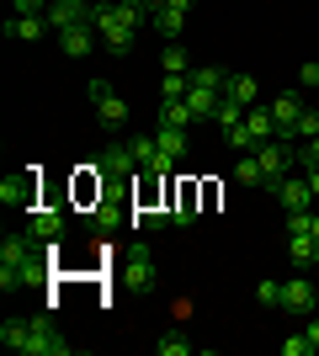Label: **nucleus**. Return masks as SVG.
Here are the masks:
<instances>
[{
  "label": "nucleus",
  "mask_w": 319,
  "mask_h": 356,
  "mask_svg": "<svg viewBox=\"0 0 319 356\" xmlns=\"http://www.w3.org/2000/svg\"><path fill=\"white\" fill-rule=\"evenodd\" d=\"M314 239H319V213H314Z\"/></svg>",
  "instance_id": "obj_40"
},
{
  "label": "nucleus",
  "mask_w": 319,
  "mask_h": 356,
  "mask_svg": "<svg viewBox=\"0 0 319 356\" xmlns=\"http://www.w3.org/2000/svg\"><path fill=\"white\" fill-rule=\"evenodd\" d=\"M245 134L256 138V144L277 138V118H272V106H250V112H245Z\"/></svg>",
  "instance_id": "obj_14"
},
{
  "label": "nucleus",
  "mask_w": 319,
  "mask_h": 356,
  "mask_svg": "<svg viewBox=\"0 0 319 356\" xmlns=\"http://www.w3.org/2000/svg\"><path fill=\"white\" fill-rule=\"evenodd\" d=\"M96 223H101V229H117V223H122V208H117V202H96Z\"/></svg>",
  "instance_id": "obj_31"
},
{
  "label": "nucleus",
  "mask_w": 319,
  "mask_h": 356,
  "mask_svg": "<svg viewBox=\"0 0 319 356\" xmlns=\"http://www.w3.org/2000/svg\"><path fill=\"white\" fill-rule=\"evenodd\" d=\"M27 356H69V341L48 319H32V335H27Z\"/></svg>",
  "instance_id": "obj_6"
},
{
  "label": "nucleus",
  "mask_w": 319,
  "mask_h": 356,
  "mask_svg": "<svg viewBox=\"0 0 319 356\" xmlns=\"http://www.w3.org/2000/svg\"><path fill=\"white\" fill-rule=\"evenodd\" d=\"M224 96H234L240 106H256L261 80H256V74H229V80H224Z\"/></svg>",
  "instance_id": "obj_15"
},
{
  "label": "nucleus",
  "mask_w": 319,
  "mask_h": 356,
  "mask_svg": "<svg viewBox=\"0 0 319 356\" xmlns=\"http://www.w3.org/2000/svg\"><path fill=\"white\" fill-rule=\"evenodd\" d=\"M192 106H186V96L181 102H160V122H154V128H192Z\"/></svg>",
  "instance_id": "obj_17"
},
{
  "label": "nucleus",
  "mask_w": 319,
  "mask_h": 356,
  "mask_svg": "<svg viewBox=\"0 0 319 356\" xmlns=\"http://www.w3.org/2000/svg\"><path fill=\"white\" fill-rule=\"evenodd\" d=\"M48 16H11L6 22V38H16V43H32V38H48Z\"/></svg>",
  "instance_id": "obj_13"
},
{
  "label": "nucleus",
  "mask_w": 319,
  "mask_h": 356,
  "mask_svg": "<svg viewBox=\"0 0 319 356\" xmlns=\"http://www.w3.org/2000/svg\"><path fill=\"white\" fill-rule=\"evenodd\" d=\"M154 351H160V356H186V351H192V341H186L181 330H165V335L154 341Z\"/></svg>",
  "instance_id": "obj_25"
},
{
  "label": "nucleus",
  "mask_w": 319,
  "mask_h": 356,
  "mask_svg": "<svg viewBox=\"0 0 319 356\" xmlns=\"http://www.w3.org/2000/svg\"><path fill=\"white\" fill-rule=\"evenodd\" d=\"M272 118H277V138H288V134H293V122L304 118V96H298V90L277 96V102H272Z\"/></svg>",
  "instance_id": "obj_11"
},
{
  "label": "nucleus",
  "mask_w": 319,
  "mask_h": 356,
  "mask_svg": "<svg viewBox=\"0 0 319 356\" xmlns=\"http://www.w3.org/2000/svg\"><path fill=\"white\" fill-rule=\"evenodd\" d=\"M186 96V74H165L160 80V102H181Z\"/></svg>",
  "instance_id": "obj_28"
},
{
  "label": "nucleus",
  "mask_w": 319,
  "mask_h": 356,
  "mask_svg": "<svg viewBox=\"0 0 319 356\" xmlns=\"http://www.w3.org/2000/svg\"><path fill=\"white\" fill-rule=\"evenodd\" d=\"M154 27L165 32V38H181V27H186V11H181V6H165V11L154 16Z\"/></svg>",
  "instance_id": "obj_24"
},
{
  "label": "nucleus",
  "mask_w": 319,
  "mask_h": 356,
  "mask_svg": "<svg viewBox=\"0 0 319 356\" xmlns=\"http://www.w3.org/2000/svg\"><path fill=\"white\" fill-rule=\"evenodd\" d=\"M234 176H240L245 186H266V181H261V165H256V149H250V154H245V160L234 165Z\"/></svg>",
  "instance_id": "obj_26"
},
{
  "label": "nucleus",
  "mask_w": 319,
  "mask_h": 356,
  "mask_svg": "<svg viewBox=\"0 0 319 356\" xmlns=\"http://www.w3.org/2000/svg\"><path fill=\"white\" fill-rule=\"evenodd\" d=\"M309 351H314L309 335H288V341H282V356H309Z\"/></svg>",
  "instance_id": "obj_34"
},
{
  "label": "nucleus",
  "mask_w": 319,
  "mask_h": 356,
  "mask_svg": "<svg viewBox=\"0 0 319 356\" xmlns=\"http://www.w3.org/2000/svg\"><path fill=\"white\" fill-rule=\"evenodd\" d=\"M298 80H304V86H319V59H309L304 70H298Z\"/></svg>",
  "instance_id": "obj_36"
},
{
  "label": "nucleus",
  "mask_w": 319,
  "mask_h": 356,
  "mask_svg": "<svg viewBox=\"0 0 319 356\" xmlns=\"http://www.w3.org/2000/svg\"><path fill=\"white\" fill-rule=\"evenodd\" d=\"M256 298H261V309H282V282H272V277H266V282L256 287Z\"/></svg>",
  "instance_id": "obj_29"
},
{
  "label": "nucleus",
  "mask_w": 319,
  "mask_h": 356,
  "mask_svg": "<svg viewBox=\"0 0 319 356\" xmlns=\"http://www.w3.org/2000/svg\"><path fill=\"white\" fill-rule=\"evenodd\" d=\"M122 144H128V154H133L138 170H154V160H160V144H154V138L133 134V138H122Z\"/></svg>",
  "instance_id": "obj_18"
},
{
  "label": "nucleus",
  "mask_w": 319,
  "mask_h": 356,
  "mask_svg": "<svg viewBox=\"0 0 319 356\" xmlns=\"http://www.w3.org/2000/svg\"><path fill=\"white\" fill-rule=\"evenodd\" d=\"M309 186H314V197H319V165H309Z\"/></svg>",
  "instance_id": "obj_38"
},
{
  "label": "nucleus",
  "mask_w": 319,
  "mask_h": 356,
  "mask_svg": "<svg viewBox=\"0 0 319 356\" xmlns=\"http://www.w3.org/2000/svg\"><path fill=\"white\" fill-rule=\"evenodd\" d=\"M91 16V0H54L48 6V27L64 32V27H75V22H85Z\"/></svg>",
  "instance_id": "obj_10"
},
{
  "label": "nucleus",
  "mask_w": 319,
  "mask_h": 356,
  "mask_svg": "<svg viewBox=\"0 0 319 356\" xmlns=\"http://www.w3.org/2000/svg\"><path fill=\"white\" fill-rule=\"evenodd\" d=\"M218 102H224V90L218 86H192V80H186V106H192V118H213V112H218Z\"/></svg>",
  "instance_id": "obj_12"
},
{
  "label": "nucleus",
  "mask_w": 319,
  "mask_h": 356,
  "mask_svg": "<svg viewBox=\"0 0 319 356\" xmlns=\"http://www.w3.org/2000/svg\"><path fill=\"white\" fill-rule=\"evenodd\" d=\"M288 261L293 266H314L319 261V239L314 234H288Z\"/></svg>",
  "instance_id": "obj_16"
},
{
  "label": "nucleus",
  "mask_w": 319,
  "mask_h": 356,
  "mask_svg": "<svg viewBox=\"0 0 319 356\" xmlns=\"http://www.w3.org/2000/svg\"><path fill=\"white\" fill-rule=\"evenodd\" d=\"M272 192H277V202H282L288 213H309V202H314V186H309V170H304V176H282V181L272 186Z\"/></svg>",
  "instance_id": "obj_5"
},
{
  "label": "nucleus",
  "mask_w": 319,
  "mask_h": 356,
  "mask_svg": "<svg viewBox=\"0 0 319 356\" xmlns=\"http://www.w3.org/2000/svg\"><path fill=\"white\" fill-rule=\"evenodd\" d=\"M154 144H160V154L181 160L186 154V128H154Z\"/></svg>",
  "instance_id": "obj_20"
},
{
  "label": "nucleus",
  "mask_w": 319,
  "mask_h": 356,
  "mask_svg": "<svg viewBox=\"0 0 319 356\" xmlns=\"http://www.w3.org/2000/svg\"><path fill=\"white\" fill-rule=\"evenodd\" d=\"M85 96H91L101 128H112V134H122V128H128V102L112 90V80H91V86H85Z\"/></svg>",
  "instance_id": "obj_1"
},
{
  "label": "nucleus",
  "mask_w": 319,
  "mask_h": 356,
  "mask_svg": "<svg viewBox=\"0 0 319 356\" xmlns=\"http://www.w3.org/2000/svg\"><path fill=\"white\" fill-rule=\"evenodd\" d=\"M256 165H261V181H266V186H277V181L293 170L288 138H266V144H256Z\"/></svg>",
  "instance_id": "obj_2"
},
{
  "label": "nucleus",
  "mask_w": 319,
  "mask_h": 356,
  "mask_svg": "<svg viewBox=\"0 0 319 356\" xmlns=\"http://www.w3.org/2000/svg\"><path fill=\"white\" fill-rule=\"evenodd\" d=\"M288 234H314V213H288Z\"/></svg>",
  "instance_id": "obj_32"
},
{
  "label": "nucleus",
  "mask_w": 319,
  "mask_h": 356,
  "mask_svg": "<svg viewBox=\"0 0 319 356\" xmlns=\"http://www.w3.org/2000/svg\"><path fill=\"white\" fill-rule=\"evenodd\" d=\"M27 335H32V325H22V319H6V325H0V346H6V351L27 356Z\"/></svg>",
  "instance_id": "obj_19"
},
{
  "label": "nucleus",
  "mask_w": 319,
  "mask_h": 356,
  "mask_svg": "<svg viewBox=\"0 0 319 356\" xmlns=\"http://www.w3.org/2000/svg\"><path fill=\"white\" fill-rule=\"evenodd\" d=\"M298 160H304V170H309V165H319V134H314V138H304V149H298Z\"/></svg>",
  "instance_id": "obj_35"
},
{
  "label": "nucleus",
  "mask_w": 319,
  "mask_h": 356,
  "mask_svg": "<svg viewBox=\"0 0 319 356\" xmlns=\"http://www.w3.org/2000/svg\"><path fill=\"white\" fill-rule=\"evenodd\" d=\"M314 303H319V293H314V282H309V277L282 282V309H288V314H314Z\"/></svg>",
  "instance_id": "obj_8"
},
{
  "label": "nucleus",
  "mask_w": 319,
  "mask_h": 356,
  "mask_svg": "<svg viewBox=\"0 0 319 356\" xmlns=\"http://www.w3.org/2000/svg\"><path fill=\"white\" fill-rule=\"evenodd\" d=\"M101 170H112V176H128V170H138L133 165V154H128V144H112L101 154Z\"/></svg>",
  "instance_id": "obj_21"
},
{
  "label": "nucleus",
  "mask_w": 319,
  "mask_h": 356,
  "mask_svg": "<svg viewBox=\"0 0 319 356\" xmlns=\"http://www.w3.org/2000/svg\"><path fill=\"white\" fill-rule=\"evenodd\" d=\"M0 202L16 213H32V202H38V170H16V176L0 181Z\"/></svg>",
  "instance_id": "obj_4"
},
{
  "label": "nucleus",
  "mask_w": 319,
  "mask_h": 356,
  "mask_svg": "<svg viewBox=\"0 0 319 356\" xmlns=\"http://www.w3.org/2000/svg\"><path fill=\"white\" fill-rule=\"evenodd\" d=\"M309 346L319 351V319H309Z\"/></svg>",
  "instance_id": "obj_37"
},
{
  "label": "nucleus",
  "mask_w": 319,
  "mask_h": 356,
  "mask_svg": "<svg viewBox=\"0 0 319 356\" xmlns=\"http://www.w3.org/2000/svg\"><path fill=\"white\" fill-rule=\"evenodd\" d=\"M11 6H16V16H48L54 0H11Z\"/></svg>",
  "instance_id": "obj_33"
},
{
  "label": "nucleus",
  "mask_w": 319,
  "mask_h": 356,
  "mask_svg": "<svg viewBox=\"0 0 319 356\" xmlns=\"http://www.w3.org/2000/svg\"><path fill=\"white\" fill-rule=\"evenodd\" d=\"M170 223H176V229H186V223H197V202H192L186 192H181V202L170 208Z\"/></svg>",
  "instance_id": "obj_27"
},
{
  "label": "nucleus",
  "mask_w": 319,
  "mask_h": 356,
  "mask_svg": "<svg viewBox=\"0 0 319 356\" xmlns=\"http://www.w3.org/2000/svg\"><path fill=\"white\" fill-rule=\"evenodd\" d=\"M170 6H181V11H192V0H170Z\"/></svg>",
  "instance_id": "obj_39"
},
{
  "label": "nucleus",
  "mask_w": 319,
  "mask_h": 356,
  "mask_svg": "<svg viewBox=\"0 0 319 356\" xmlns=\"http://www.w3.org/2000/svg\"><path fill=\"white\" fill-rule=\"evenodd\" d=\"M117 282H122V287H133V293H149V287L160 282V271H154V261H149V250H144V245H138L133 255H122Z\"/></svg>",
  "instance_id": "obj_3"
},
{
  "label": "nucleus",
  "mask_w": 319,
  "mask_h": 356,
  "mask_svg": "<svg viewBox=\"0 0 319 356\" xmlns=\"http://www.w3.org/2000/svg\"><path fill=\"white\" fill-rule=\"evenodd\" d=\"M245 112H250V106H240L234 96H224V102H218V112H213V122L229 134V128H240V122H245Z\"/></svg>",
  "instance_id": "obj_22"
},
{
  "label": "nucleus",
  "mask_w": 319,
  "mask_h": 356,
  "mask_svg": "<svg viewBox=\"0 0 319 356\" xmlns=\"http://www.w3.org/2000/svg\"><path fill=\"white\" fill-rule=\"evenodd\" d=\"M96 38H101V32H96L91 22H75V27L54 32V43H59L64 54H69V59H85V54H91V48H96Z\"/></svg>",
  "instance_id": "obj_7"
},
{
  "label": "nucleus",
  "mask_w": 319,
  "mask_h": 356,
  "mask_svg": "<svg viewBox=\"0 0 319 356\" xmlns=\"http://www.w3.org/2000/svg\"><path fill=\"white\" fill-rule=\"evenodd\" d=\"M160 64H165V74H192V59H186V43H165Z\"/></svg>",
  "instance_id": "obj_23"
},
{
  "label": "nucleus",
  "mask_w": 319,
  "mask_h": 356,
  "mask_svg": "<svg viewBox=\"0 0 319 356\" xmlns=\"http://www.w3.org/2000/svg\"><path fill=\"white\" fill-rule=\"evenodd\" d=\"M64 223H69V218H64L59 208H32V223H27V234H32V239H43V245H54V239L64 234Z\"/></svg>",
  "instance_id": "obj_9"
},
{
  "label": "nucleus",
  "mask_w": 319,
  "mask_h": 356,
  "mask_svg": "<svg viewBox=\"0 0 319 356\" xmlns=\"http://www.w3.org/2000/svg\"><path fill=\"white\" fill-rule=\"evenodd\" d=\"M91 6H96V0H91Z\"/></svg>",
  "instance_id": "obj_41"
},
{
  "label": "nucleus",
  "mask_w": 319,
  "mask_h": 356,
  "mask_svg": "<svg viewBox=\"0 0 319 356\" xmlns=\"http://www.w3.org/2000/svg\"><path fill=\"white\" fill-rule=\"evenodd\" d=\"M314 134H319V112H309V106H304V118L293 122V134H288V138H314Z\"/></svg>",
  "instance_id": "obj_30"
}]
</instances>
